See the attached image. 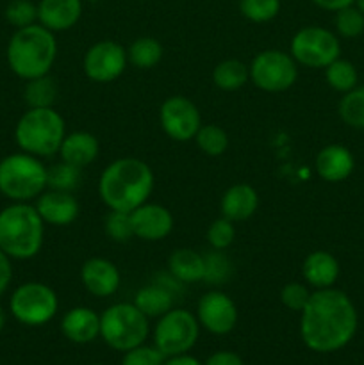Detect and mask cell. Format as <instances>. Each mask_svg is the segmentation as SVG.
Listing matches in <instances>:
<instances>
[{"label": "cell", "mask_w": 364, "mask_h": 365, "mask_svg": "<svg viewBox=\"0 0 364 365\" xmlns=\"http://www.w3.org/2000/svg\"><path fill=\"white\" fill-rule=\"evenodd\" d=\"M339 118L348 127L364 130V86H357L345 93L338 106Z\"/></svg>", "instance_id": "obj_30"}, {"label": "cell", "mask_w": 364, "mask_h": 365, "mask_svg": "<svg viewBox=\"0 0 364 365\" xmlns=\"http://www.w3.org/2000/svg\"><path fill=\"white\" fill-rule=\"evenodd\" d=\"M355 6L359 7V9H360V13L364 14V0H355Z\"/></svg>", "instance_id": "obj_46"}, {"label": "cell", "mask_w": 364, "mask_h": 365, "mask_svg": "<svg viewBox=\"0 0 364 365\" xmlns=\"http://www.w3.org/2000/svg\"><path fill=\"white\" fill-rule=\"evenodd\" d=\"M196 319L200 327L213 335H227L236 328L239 319L234 299L221 291H209L198 299Z\"/></svg>", "instance_id": "obj_14"}, {"label": "cell", "mask_w": 364, "mask_h": 365, "mask_svg": "<svg viewBox=\"0 0 364 365\" xmlns=\"http://www.w3.org/2000/svg\"><path fill=\"white\" fill-rule=\"evenodd\" d=\"M280 0H239V11L253 24H266L280 13Z\"/></svg>", "instance_id": "obj_34"}, {"label": "cell", "mask_w": 364, "mask_h": 365, "mask_svg": "<svg viewBox=\"0 0 364 365\" xmlns=\"http://www.w3.org/2000/svg\"><path fill=\"white\" fill-rule=\"evenodd\" d=\"M13 278V266H11V259L6 253L0 250V296L7 291Z\"/></svg>", "instance_id": "obj_42"}, {"label": "cell", "mask_w": 364, "mask_h": 365, "mask_svg": "<svg viewBox=\"0 0 364 365\" xmlns=\"http://www.w3.org/2000/svg\"><path fill=\"white\" fill-rule=\"evenodd\" d=\"M34 207L45 225H52V227H68L77 220L81 212L74 192L56 191V189H45L36 198Z\"/></svg>", "instance_id": "obj_17"}, {"label": "cell", "mask_w": 364, "mask_h": 365, "mask_svg": "<svg viewBox=\"0 0 364 365\" xmlns=\"http://www.w3.org/2000/svg\"><path fill=\"white\" fill-rule=\"evenodd\" d=\"M103 232L107 237L114 242H128L134 237L132 230L131 212H120V210H109L103 221Z\"/></svg>", "instance_id": "obj_35"}, {"label": "cell", "mask_w": 364, "mask_h": 365, "mask_svg": "<svg viewBox=\"0 0 364 365\" xmlns=\"http://www.w3.org/2000/svg\"><path fill=\"white\" fill-rule=\"evenodd\" d=\"M134 303L143 314H145L148 319L156 317L159 319L161 316L168 312V310L173 309V294L168 287L159 284L146 285L141 287L134 296Z\"/></svg>", "instance_id": "obj_25"}, {"label": "cell", "mask_w": 364, "mask_h": 365, "mask_svg": "<svg viewBox=\"0 0 364 365\" xmlns=\"http://www.w3.org/2000/svg\"><path fill=\"white\" fill-rule=\"evenodd\" d=\"M46 189V166L31 153H11L0 160V192L13 202H31Z\"/></svg>", "instance_id": "obj_6"}, {"label": "cell", "mask_w": 364, "mask_h": 365, "mask_svg": "<svg viewBox=\"0 0 364 365\" xmlns=\"http://www.w3.org/2000/svg\"><path fill=\"white\" fill-rule=\"evenodd\" d=\"M9 310L14 319L25 327H43L59 310V298L43 282H25L11 294Z\"/></svg>", "instance_id": "obj_8"}, {"label": "cell", "mask_w": 364, "mask_h": 365, "mask_svg": "<svg viewBox=\"0 0 364 365\" xmlns=\"http://www.w3.org/2000/svg\"><path fill=\"white\" fill-rule=\"evenodd\" d=\"M66 135L63 116L54 107H38L21 114L14 128V139L21 152L34 157H50L59 153Z\"/></svg>", "instance_id": "obj_5"}, {"label": "cell", "mask_w": 364, "mask_h": 365, "mask_svg": "<svg viewBox=\"0 0 364 365\" xmlns=\"http://www.w3.org/2000/svg\"><path fill=\"white\" fill-rule=\"evenodd\" d=\"M91 365H102V364H91Z\"/></svg>", "instance_id": "obj_47"}, {"label": "cell", "mask_w": 364, "mask_h": 365, "mask_svg": "<svg viewBox=\"0 0 364 365\" xmlns=\"http://www.w3.org/2000/svg\"><path fill=\"white\" fill-rule=\"evenodd\" d=\"M81 280L86 291L95 298H109L116 294L121 274L116 264L103 257H91L81 267Z\"/></svg>", "instance_id": "obj_16"}, {"label": "cell", "mask_w": 364, "mask_h": 365, "mask_svg": "<svg viewBox=\"0 0 364 365\" xmlns=\"http://www.w3.org/2000/svg\"><path fill=\"white\" fill-rule=\"evenodd\" d=\"M339 262L332 253L325 250L310 252L303 259L302 277L309 287L314 289H328L334 287L339 278Z\"/></svg>", "instance_id": "obj_22"}, {"label": "cell", "mask_w": 364, "mask_h": 365, "mask_svg": "<svg viewBox=\"0 0 364 365\" xmlns=\"http://www.w3.org/2000/svg\"><path fill=\"white\" fill-rule=\"evenodd\" d=\"M4 327H6V312H4V309L0 307V334L4 331Z\"/></svg>", "instance_id": "obj_45"}, {"label": "cell", "mask_w": 364, "mask_h": 365, "mask_svg": "<svg viewBox=\"0 0 364 365\" xmlns=\"http://www.w3.org/2000/svg\"><path fill=\"white\" fill-rule=\"evenodd\" d=\"M203 260H206V274H203V280H206L207 284L220 285L228 280L232 266L231 262H228L227 257H225L220 250H214L213 253L203 257Z\"/></svg>", "instance_id": "obj_38"}, {"label": "cell", "mask_w": 364, "mask_h": 365, "mask_svg": "<svg viewBox=\"0 0 364 365\" xmlns=\"http://www.w3.org/2000/svg\"><path fill=\"white\" fill-rule=\"evenodd\" d=\"M45 221L34 205L14 202L0 210V250L9 259H34L43 246Z\"/></svg>", "instance_id": "obj_4"}, {"label": "cell", "mask_w": 364, "mask_h": 365, "mask_svg": "<svg viewBox=\"0 0 364 365\" xmlns=\"http://www.w3.org/2000/svg\"><path fill=\"white\" fill-rule=\"evenodd\" d=\"M159 123L164 134L178 143L195 139L202 127V116L195 102L181 95L168 96L159 109Z\"/></svg>", "instance_id": "obj_12"}, {"label": "cell", "mask_w": 364, "mask_h": 365, "mask_svg": "<svg viewBox=\"0 0 364 365\" xmlns=\"http://www.w3.org/2000/svg\"><path fill=\"white\" fill-rule=\"evenodd\" d=\"M168 269L171 277L181 284H195L203 280L206 274V260L203 255L191 248H177L168 259Z\"/></svg>", "instance_id": "obj_24"}, {"label": "cell", "mask_w": 364, "mask_h": 365, "mask_svg": "<svg viewBox=\"0 0 364 365\" xmlns=\"http://www.w3.org/2000/svg\"><path fill=\"white\" fill-rule=\"evenodd\" d=\"M359 316L350 296L339 289H316L300 312V337L314 353H335L355 337Z\"/></svg>", "instance_id": "obj_1"}, {"label": "cell", "mask_w": 364, "mask_h": 365, "mask_svg": "<svg viewBox=\"0 0 364 365\" xmlns=\"http://www.w3.org/2000/svg\"><path fill=\"white\" fill-rule=\"evenodd\" d=\"M61 334L74 344H89L100 337V314L89 307H74L61 319Z\"/></svg>", "instance_id": "obj_19"}, {"label": "cell", "mask_w": 364, "mask_h": 365, "mask_svg": "<svg viewBox=\"0 0 364 365\" xmlns=\"http://www.w3.org/2000/svg\"><path fill=\"white\" fill-rule=\"evenodd\" d=\"M200 335V323L186 309H171L157 319L153 328V346L164 356L184 355L193 349Z\"/></svg>", "instance_id": "obj_9"}, {"label": "cell", "mask_w": 364, "mask_h": 365, "mask_svg": "<svg viewBox=\"0 0 364 365\" xmlns=\"http://www.w3.org/2000/svg\"><path fill=\"white\" fill-rule=\"evenodd\" d=\"M156 178L145 160L121 157L107 164L98 180V195L109 210L132 212L148 202Z\"/></svg>", "instance_id": "obj_2"}, {"label": "cell", "mask_w": 364, "mask_h": 365, "mask_svg": "<svg viewBox=\"0 0 364 365\" xmlns=\"http://www.w3.org/2000/svg\"><path fill=\"white\" fill-rule=\"evenodd\" d=\"M163 365H203V364H200L195 356L184 353V355L168 356V359L163 362Z\"/></svg>", "instance_id": "obj_44"}, {"label": "cell", "mask_w": 364, "mask_h": 365, "mask_svg": "<svg viewBox=\"0 0 364 365\" xmlns=\"http://www.w3.org/2000/svg\"><path fill=\"white\" fill-rule=\"evenodd\" d=\"M196 146L209 157H220L228 148V134L220 125H202L195 135Z\"/></svg>", "instance_id": "obj_32"}, {"label": "cell", "mask_w": 364, "mask_h": 365, "mask_svg": "<svg viewBox=\"0 0 364 365\" xmlns=\"http://www.w3.org/2000/svg\"><path fill=\"white\" fill-rule=\"evenodd\" d=\"M24 100L29 109H38V107H54L57 100V84L49 75L27 81L24 89Z\"/></svg>", "instance_id": "obj_28"}, {"label": "cell", "mask_w": 364, "mask_h": 365, "mask_svg": "<svg viewBox=\"0 0 364 365\" xmlns=\"http://www.w3.org/2000/svg\"><path fill=\"white\" fill-rule=\"evenodd\" d=\"M250 81V70L238 59H225L213 70V82L221 91H238Z\"/></svg>", "instance_id": "obj_26"}, {"label": "cell", "mask_w": 364, "mask_h": 365, "mask_svg": "<svg viewBox=\"0 0 364 365\" xmlns=\"http://www.w3.org/2000/svg\"><path fill=\"white\" fill-rule=\"evenodd\" d=\"M7 64L24 81L49 75L57 57V41L52 31L41 24L16 29L7 43Z\"/></svg>", "instance_id": "obj_3"}, {"label": "cell", "mask_w": 364, "mask_h": 365, "mask_svg": "<svg viewBox=\"0 0 364 365\" xmlns=\"http://www.w3.org/2000/svg\"><path fill=\"white\" fill-rule=\"evenodd\" d=\"M148 321L134 303H114L100 314V337L111 349L125 353L145 344L150 334Z\"/></svg>", "instance_id": "obj_7"}, {"label": "cell", "mask_w": 364, "mask_h": 365, "mask_svg": "<svg viewBox=\"0 0 364 365\" xmlns=\"http://www.w3.org/2000/svg\"><path fill=\"white\" fill-rule=\"evenodd\" d=\"M257 207H259V195L252 185L245 184V182L231 185L223 192L220 202L221 216L234 223L250 220L256 214Z\"/></svg>", "instance_id": "obj_21"}, {"label": "cell", "mask_w": 364, "mask_h": 365, "mask_svg": "<svg viewBox=\"0 0 364 365\" xmlns=\"http://www.w3.org/2000/svg\"><path fill=\"white\" fill-rule=\"evenodd\" d=\"M163 45L157 41L156 38L150 36H141V38L134 39L131 46L127 48V59L128 63L139 70H150V68L157 66L163 59Z\"/></svg>", "instance_id": "obj_27"}, {"label": "cell", "mask_w": 364, "mask_h": 365, "mask_svg": "<svg viewBox=\"0 0 364 365\" xmlns=\"http://www.w3.org/2000/svg\"><path fill=\"white\" fill-rule=\"evenodd\" d=\"M203 365H245V362L234 351H216L206 360Z\"/></svg>", "instance_id": "obj_41"}, {"label": "cell", "mask_w": 364, "mask_h": 365, "mask_svg": "<svg viewBox=\"0 0 364 365\" xmlns=\"http://www.w3.org/2000/svg\"><path fill=\"white\" fill-rule=\"evenodd\" d=\"M6 20L13 27L21 29L38 21V4L31 0H11L6 7Z\"/></svg>", "instance_id": "obj_36"}, {"label": "cell", "mask_w": 364, "mask_h": 365, "mask_svg": "<svg viewBox=\"0 0 364 365\" xmlns=\"http://www.w3.org/2000/svg\"><path fill=\"white\" fill-rule=\"evenodd\" d=\"M250 82L266 93H282L293 88L298 78V63L291 53L268 48L257 53L248 66Z\"/></svg>", "instance_id": "obj_10"}, {"label": "cell", "mask_w": 364, "mask_h": 365, "mask_svg": "<svg viewBox=\"0 0 364 365\" xmlns=\"http://www.w3.org/2000/svg\"><path fill=\"white\" fill-rule=\"evenodd\" d=\"M310 298L309 285L302 282H289L282 287L280 302L291 312H302Z\"/></svg>", "instance_id": "obj_39"}, {"label": "cell", "mask_w": 364, "mask_h": 365, "mask_svg": "<svg viewBox=\"0 0 364 365\" xmlns=\"http://www.w3.org/2000/svg\"><path fill=\"white\" fill-rule=\"evenodd\" d=\"M166 356L156 346H136L123 353L121 365H163Z\"/></svg>", "instance_id": "obj_40"}, {"label": "cell", "mask_w": 364, "mask_h": 365, "mask_svg": "<svg viewBox=\"0 0 364 365\" xmlns=\"http://www.w3.org/2000/svg\"><path fill=\"white\" fill-rule=\"evenodd\" d=\"M313 2L316 4L320 9L332 11V13H335V11H339V9H345V7L353 6V4H355V0H313Z\"/></svg>", "instance_id": "obj_43"}, {"label": "cell", "mask_w": 364, "mask_h": 365, "mask_svg": "<svg viewBox=\"0 0 364 365\" xmlns=\"http://www.w3.org/2000/svg\"><path fill=\"white\" fill-rule=\"evenodd\" d=\"M82 16V0H39L38 21L52 32L77 25Z\"/></svg>", "instance_id": "obj_20"}, {"label": "cell", "mask_w": 364, "mask_h": 365, "mask_svg": "<svg viewBox=\"0 0 364 365\" xmlns=\"http://www.w3.org/2000/svg\"><path fill=\"white\" fill-rule=\"evenodd\" d=\"M98 139L91 132L86 130H77L64 135L59 148L61 160H64L68 164H74V166L81 168V170L89 166L98 157Z\"/></svg>", "instance_id": "obj_23"}, {"label": "cell", "mask_w": 364, "mask_h": 365, "mask_svg": "<svg viewBox=\"0 0 364 365\" xmlns=\"http://www.w3.org/2000/svg\"><path fill=\"white\" fill-rule=\"evenodd\" d=\"M81 168L64 163V160L46 168V189L74 192L81 182Z\"/></svg>", "instance_id": "obj_31"}, {"label": "cell", "mask_w": 364, "mask_h": 365, "mask_svg": "<svg viewBox=\"0 0 364 365\" xmlns=\"http://www.w3.org/2000/svg\"><path fill=\"white\" fill-rule=\"evenodd\" d=\"M127 63V50L120 43L113 39H102L89 46L88 52L84 53L82 70L89 81L109 84L121 77Z\"/></svg>", "instance_id": "obj_13"}, {"label": "cell", "mask_w": 364, "mask_h": 365, "mask_svg": "<svg viewBox=\"0 0 364 365\" xmlns=\"http://www.w3.org/2000/svg\"><path fill=\"white\" fill-rule=\"evenodd\" d=\"M134 237L146 242L163 241L173 230V216L161 203L145 202L131 212Z\"/></svg>", "instance_id": "obj_15"}, {"label": "cell", "mask_w": 364, "mask_h": 365, "mask_svg": "<svg viewBox=\"0 0 364 365\" xmlns=\"http://www.w3.org/2000/svg\"><path fill=\"white\" fill-rule=\"evenodd\" d=\"M335 32L345 39H355L364 32V14L360 13L359 7L353 6L345 7V9L335 11L334 18Z\"/></svg>", "instance_id": "obj_33"}, {"label": "cell", "mask_w": 364, "mask_h": 365, "mask_svg": "<svg viewBox=\"0 0 364 365\" xmlns=\"http://www.w3.org/2000/svg\"><path fill=\"white\" fill-rule=\"evenodd\" d=\"M236 239V227H234V221L227 220V217H218L216 221L209 225L207 228V242L211 245L213 250H227L228 246L234 242Z\"/></svg>", "instance_id": "obj_37"}, {"label": "cell", "mask_w": 364, "mask_h": 365, "mask_svg": "<svg viewBox=\"0 0 364 365\" xmlns=\"http://www.w3.org/2000/svg\"><path fill=\"white\" fill-rule=\"evenodd\" d=\"M289 53L298 64L307 68H327L341 56L338 34L320 25L303 27L293 36Z\"/></svg>", "instance_id": "obj_11"}, {"label": "cell", "mask_w": 364, "mask_h": 365, "mask_svg": "<svg viewBox=\"0 0 364 365\" xmlns=\"http://www.w3.org/2000/svg\"><path fill=\"white\" fill-rule=\"evenodd\" d=\"M325 81H327V84L330 86L334 91L345 95V93L357 88L359 73H357V68L353 66V63L338 57V59L332 61V63L325 68Z\"/></svg>", "instance_id": "obj_29"}, {"label": "cell", "mask_w": 364, "mask_h": 365, "mask_svg": "<svg viewBox=\"0 0 364 365\" xmlns=\"http://www.w3.org/2000/svg\"><path fill=\"white\" fill-rule=\"evenodd\" d=\"M314 168L321 180L328 184L345 182L355 170L353 153L343 145H327L318 152Z\"/></svg>", "instance_id": "obj_18"}]
</instances>
